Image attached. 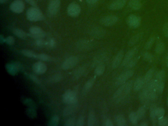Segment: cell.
I'll list each match as a JSON object with an SVG mask.
<instances>
[{"label": "cell", "instance_id": "6da1fadb", "mask_svg": "<svg viewBox=\"0 0 168 126\" xmlns=\"http://www.w3.org/2000/svg\"><path fill=\"white\" fill-rule=\"evenodd\" d=\"M27 18L31 21L37 22L44 20V16L40 9L34 6L27 10Z\"/></svg>", "mask_w": 168, "mask_h": 126}, {"label": "cell", "instance_id": "7a4b0ae2", "mask_svg": "<svg viewBox=\"0 0 168 126\" xmlns=\"http://www.w3.org/2000/svg\"><path fill=\"white\" fill-rule=\"evenodd\" d=\"M126 23L130 28L132 29H137L140 26L142 19L139 16L134 14H131L127 17Z\"/></svg>", "mask_w": 168, "mask_h": 126}, {"label": "cell", "instance_id": "3957f363", "mask_svg": "<svg viewBox=\"0 0 168 126\" xmlns=\"http://www.w3.org/2000/svg\"><path fill=\"white\" fill-rule=\"evenodd\" d=\"M63 101L68 105L77 102V95L76 92L71 90H67L63 95Z\"/></svg>", "mask_w": 168, "mask_h": 126}, {"label": "cell", "instance_id": "277c9868", "mask_svg": "<svg viewBox=\"0 0 168 126\" xmlns=\"http://www.w3.org/2000/svg\"><path fill=\"white\" fill-rule=\"evenodd\" d=\"M134 72L133 70H128L124 73H122L118 76L115 81V86H120L127 82L129 79L134 75Z\"/></svg>", "mask_w": 168, "mask_h": 126}, {"label": "cell", "instance_id": "5b68a950", "mask_svg": "<svg viewBox=\"0 0 168 126\" xmlns=\"http://www.w3.org/2000/svg\"><path fill=\"white\" fill-rule=\"evenodd\" d=\"M128 0H113L108 6L111 10H119L123 9L127 5Z\"/></svg>", "mask_w": 168, "mask_h": 126}, {"label": "cell", "instance_id": "8992f818", "mask_svg": "<svg viewBox=\"0 0 168 126\" xmlns=\"http://www.w3.org/2000/svg\"><path fill=\"white\" fill-rule=\"evenodd\" d=\"M30 35L36 39H43L46 35V33L41 28L37 26H33L30 28Z\"/></svg>", "mask_w": 168, "mask_h": 126}, {"label": "cell", "instance_id": "52a82bcc", "mask_svg": "<svg viewBox=\"0 0 168 126\" xmlns=\"http://www.w3.org/2000/svg\"><path fill=\"white\" fill-rule=\"evenodd\" d=\"M79 62V59L76 56L70 57L68 58L63 63L62 68L64 70H69L76 66Z\"/></svg>", "mask_w": 168, "mask_h": 126}, {"label": "cell", "instance_id": "ba28073f", "mask_svg": "<svg viewBox=\"0 0 168 126\" xmlns=\"http://www.w3.org/2000/svg\"><path fill=\"white\" fill-rule=\"evenodd\" d=\"M119 18L116 15H111L105 16L101 19V24L105 26H112L117 23Z\"/></svg>", "mask_w": 168, "mask_h": 126}, {"label": "cell", "instance_id": "9c48e42d", "mask_svg": "<svg viewBox=\"0 0 168 126\" xmlns=\"http://www.w3.org/2000/svg\"><path fill=\"white\" fill-rule=\"evenodd\" d=\"M60 5V0H51L48 6V12L49 15L54 16L58 12Z\"/></svg>", "mask_w": 168, "mask_h": 126}, {"label": "cell", "instance_id": "30bf717a", "mask_svg": "<svg viewBox=\"0 0 168 126\" xmlns=\"http://www.w3.org/2000/svg\"><path fill=\"white\" fill-rule=\"evenodd\" d=\"M6 69L8 73L11 75H16L19 71L23 70V67L20 63H13L6 65Z\"/></svg>", "mask_w": 168, "mask_h": 126}, {"label": "cell", "instance_id": "8fae6325", "mask_svg": "<svg viewBox=\"0 0 168 126\" xmlns=\"http://www.w3.org/2000/svg\"><path fill=\"white\" fill-rule=\"evenodd\" d=\"M25 8V5L21 0H16L11 3L10 9L11 11L17 13H22Z\"/></svg>", "mask_w": 168, "mask_h": 126}, {"label": "cell", "instance_id": "7c38bea8", "mask_svg": "<svg viewBox=\"0 0 168 126\" xmlns=\"http://www.w3.org/2000/svg\"><path fill=\"white\" fill-rule=\"evenodd\" d=\"M67 11L68 13L70 16L72 17H76L80 13L81 8L76 3H72L68 6Z\"/></svg>", "mask_w": 168, "mask_h": 126}, {"label": "cell", "instance_id": "4fadbf2b", "mask_svg": "<svg viewBox=\"0 0 168 126\" xmlns=\"http://www.w3.org/2000/svg\"><path fill=\"white\" fill-rule=\"evenodd\" d=\"M143 5V0H128L127 3V8L134 11L139 10Z\"/></svg>", "mask_w": 168, "mask_h": 126}, {"label": "cell", "instance_id": "5bb4252c", "mask_svg": "<svg viewBox=\"0 0 168 126\" xmlns=\"http://www.w3.org/2000/svg\"><path fill=\"white\" fill-rule=\"evenodd\" d=\"M33 70L37 74H42L47 71L46 65L42 62L39 61L35 63L33 66Z\"/></svg>", "mask_w": 168, "mask_h": 126}, {"label": "cell", "instance_id": "9a60e30c", "mask_svg": "<svg viewBox=\"0 0 168 126\" xmlns=\"http://www.w3.org/2000/svg\"><path fill=\"white\" fill-rule=\"evenodd\" d=\"M138 51V46H136L135 48L131 49V50H130L128 52H127V53L125 55L123 61L122 62V66L125 67L126 66V64L129 62L133 59L134 56L137 53V52Z\"/></svg>", "mask_w": 168, "mask_h": 126}, {"label": "cell", "instance_id": "2e32d148", "mask_svg": "<svg viewBox=\"0 0 168 126\" xmlns=\"http://www.w3.org/2000/svg\"><path fill=\"white\" fill-rule=\"evenodd\" d=\"M123 50H120L117 54V55H116L115 58L113 59L112 64H111V67H112V69H116L119 66V65H120L122 61H123Z\"/></svg>", "mask_w": 168, "mask_h": 126}, {"label": "cell", "instance_id": "e0dca14e", "mask_svg": "<svg viewBox=\"0 0 168 126\" xmlns=\"http://www.w3.org/2000/svg\"><path fill=\"white\" fill-rule=\"evenodd\" d=\"M97 119L93 111H91L89 113L88 120H87V126H94L97 125Z\"/></svg>", "mask_w": 168, "mask_h": 126}, {"label": "cell", "instance_id": "ac0fdd59", "mask_svg": "<svg viewBox=\"0 0 168 126\" xmlns=\"http://www.w3.org/2000/svg\"><path fill=\"white\" fill-rule=\"evenodd\" d=\"M145 81L143 78H139L135 81L133 84V90L135 92L139 91L143 88L145 85Z\"/></svg>", "mask_w": 168, "mask_h": 126}, {"label": "cell", "instance_id": "d6986e66", "mask_svg": "<svg viewBox=\"0 0 168 126\" xmlns=\"http://www.w3.org/2000/svg\"><path fill=\"white\" fill-rule=\"evenodd\" d=\"M77 102L74 104H70L68 106L64 109L63 111V115L64 116H68L71 115L76 109L77 107Z\"/></svg>", "mask_w": 168, "mask_h": 126}, {"label": "cell", "instance_id": "ffe728a7", "mask_svg": "<svg viewBox=\"0 0 168 126\" xmlns=\"http://www.w3.org/2000/svg\"><path fill=\"white\" fill-rule=\"evenodd\" d=\"M143 35V32H141L138 33V34L134 35L133 36H132V38L129 41L128 43L129 46H133L135 44H136L142 39Z\"/></svg>", "mask_w": 168, "mask_h": 126}, {"label": "cell", "instance_id": "44dd1931", "mask_svg": "<svg viewBox=\"0 0 168 126\" xmlns=\"http://www.w3.org/2000/svg\"><path fill=\"white\" fill-rule=\"evenodd\" d=\"M133 81L130 80L128 82H126V85L125 87L124 91L123 97L124 98L127 95L129 94L132 90V88H133Z\"/></svg>", "mask_w": 168, "mask_h": 126}, {"label": "cell", "instance_id": "7402d4cb", "mask_svg": "<svg viewBox=\"0 0 168 126\" xmlns=\"http://www.w3.org/2000/svg\"><path fill=\"white\" fill-rule=\"evenodd\" d=\"M115 122L116 125L118 126H125L127 125L126 119L122 115H117L115 118Z\"/></svg>", "mask_w": 168, "mask_h": 126}, {"label": "cell", "instance_id": "603a6c76", "mask_svg": "<svg viewBox=\"0 0 168 126\" xmlns=\"http://www.w3.org/2000/svg\"><path fill=\"white\" fill-rule=\"evenodd\" d=\"M154 73V70L152 68V69L148 70L147 73H146V75L143 78V80L145 81V84H147L151 81Z\"/></svg>", "mask_w": 168, "mask_h": 126}, {"label": "cell", "instance_id": "cb8c5ba5", "mask_svg": "<svg viewBox=\"0 0 168 126\" xmlns=\"http://www.w3.org/2000/svg\"><path fill=\"white\" fill-rule=\"evenodd\" d=\"M93 36L97 38H102L105 35V30L101 28H96L94 29L92 31Z\"/></svg>", "mask_w": 168, "mask_h": 126}, {"label": "cell", "instance_id": "d4e9b609", "mask_svg": "<svg viewBox=\"0 0 168 126\" xmlns=\"http://www.w3.org/2000/svg\"><path fill=\"white\" fill-rule=\"evenodd\" d=\"M105 69L106 67L104 64L103 63L99 64L97 65V66L96 67V69L95 70V74L96 75L101 76L105 72Z\"/></svg>", "mask_w": 168, "mask_h": 126}, {"label": "cell", "instance_id": "484cf974", "mask_svg": "<svg viewBox=\"0 0 168 126\" xmlns=\"http://www.w3.org/2000/svg\"><path fill=\"white\" fill-rule=\"evenodd\" d=\"M13 33L16 36L18 37L19 38L22 39H25L26 38L27 35L26 33L25 32L19 29H15L13 31Z\"/></svg>", "mask_w": 168, "mask_h": 126}, {"label": "cell", "instance_id": "4316f807", "mask_svg": "<svg viewBox=\"0 0 168 126\" xmlns=\"http://www.w3.org/2000/svg\"><path fill=\"white\" fill-rule=\"evenodd\" d=\"M146 113V108L145 106H142L139 107L138 110H137V116L139 120H141L145 116Z\"/></svg>", "mask_w": 168, "mask_h": 126}, {"label": "cell", "instance_id": "83f0119b", "mask_svg": "<svg viewBox=\"0 0 168 126\" xmlns=\"http://www.w3.org/2000/svg\"><path fill=\"white\" fill-rule=\"evenodd\" d=\"M165 50V44L162 42H161V43H158L156 46L155 51L156 53H157V54H161L164 52Z\"/></svg>", "mask_w": 168, "mask_h": 126}, {"label": "cell", "instance_id": "f1b7e54d", "mask_svg": "<svg viewBox=\"0 0 168 126\" xmlns=\"http://www.w3.org/2000/svg\"><path fill=\"white\" fill-rule=\"evenodd\" d=\"M95 80H96V78L94 77L90 79L86 82L84 85V88L85 91H88L91 89L92 86H93Z\"/></svg>", "mask_w": 168, "mask_h": 126}, {"label": "cell", "instance_id": "f546056e", "mask_svg": "<svg viewBox=\"0 0 168 126\" xmlns=\"http://www.w3.org/2000/svg\"><path fill=\"white\" fill-rule=\"evenodd\" d=\"M21 53L25 56L30 58H37V54L31 50H23L21 51Z\"/></svg>", "mask_w": 168, "mask_h": 126}, {"label": "cell", "instance_id": "4dcf8cb0", "mask_svg": "<svg viewBox=\"0 0 168 126\" xmlns=\"http://www.w3.org/2000/svg\"><path fill=\"white\" fill-rule=\"evenodd\" d=\"M62 75L61 74H56L51 76V78L49 79V82L52 83L58 82L62 80Z\"/></svg>", "mask_w": 168, "mask_h": 126}, {"label": "cell", "instance_id": "1f68e13d", "mask_svg": "<svg viewBox=\"0 0 168 126\" xmlns=\"http://www.w3.org/2000/svg\"><path fill=\"white\" fill-rule=\"evenodd\" d=\"M139 59V57H136L131 59L129 62L126 66H125V67L126 69H131L132 67H134L136 66V64H137V63L138 62Z\"/></svg>", "mask_w": 168, "mask_h": 126}, {"label": "cell", "instance_id": "d6a6232c", "mask_svg": "<svg viewBox=\"0 0 168 126\" xmlns=\"http://www.w3.org/2000/svg\"><path fill=\"white\" fill-rule=\"evenodd\" d=\"M130 121L133 125H136L138 122L139 119L137 116V113L134 112L131 113L130 114L129 116Z\"/></svg>", "mask_w": 168, "mask_h": 126}, {"label": "cell", "instance_id": "836d02e7", "mask_svg": "<svg viewBox=\"0 0 168 126\" xmlns=\"http://www.w3.org/2000/svg\"><path fill=\"white\" fill-rule=\"evenodd\" d=\"M37 59L42 61H51L52 58L49 55H47L46 54L41 53L37 55Z\"/></svg>", "mask_w": 168, "mask_h": 126}, {"label": "cell", "instance_id": "e575fe53", "mask_svg": "<svg viewBox=\"0 0 168 126\" xmlns=\"http://www.w3.org/2000/svg\"><path fill=\"white\" fill-rule=\"evenodd\" d=\"M143 59L145 61L149 62H152L153 60H154L153 55H152V54L148 52L143 53Z\"/></svg>", "mask_w": 168, "mask_h": 126}, {"label": "cell", "instance_id": "d590c367", "mask_svg": "<svg viewBox=\"0 0 168 126\" xmlns=\"http://www.w3.org/2000/svg\"><path fill=\"white\" fill-rule=\"evenodd\" d=\"M156 108L157 107L156 106V105L153 104L151 106L150 109V117L151 120H153V121H155L156 117Z\"/></svg>", "mask_w": 168, "mask_h": 126}, {"label": "cell", "instance_id": "8d00e7d4", "mask_svg": "<svg viewBox=\"0 0 168 126\" xmlns=\"http://www.w3.org/2000/svg\"><path fill=\"white\" fill-rule=\"evenodd\" d=\"M56 43L54 39L53 38L49 39L46 41L45 46L49 48H53L56 46Z\"/></svg>", "mask_w": 168, "mask_h": 126}, {"label": "cell", "instance_id": "74e56055", "mask_svg": "<svg viewBox=\"0 0 168 126\" xmlns=\"http://www.w3.org/2000/svg\"><path fill=\"white\" fill-rule=\"evenodd\" d=\"M155 40V36H152L148 40V41L146 43L145 46V48L146 49V50H149L151 48L153 45V44L154 43Z\"/></svg>", "mask_w": 168, "mask_h": 126}, {"label": "cell", "instance_id": "f35d334b", "mask_svg": "<svg viewBox=\"0 0 168 126\" xmlns=\"http://www.w3.org/2000/svg\"><path fill=\"white\" fill-rule=\"evenodd\" d=\"M165 113V110L162 107H157L156 109V115L157 117H163Z\"/></svg>", "mask_w": 168, "mask_h": 126}, {"label": "cell", "instance_id": "ab89813d", "mask_svg": "<svg viewBox=\"0 0 168 126\" xmlns=\"http://www.w3.org/2000/svg\"><path fill=\"white\" fill-rule=\"evenodd\" d=\"M59 122V118L57 115H54L52 118L51 119L50 122L49 123V125L51 126H56L58 125Z\"/></svg>", "mask_w": 168, "mask_h": 126}, {"label": "cell", "instance_id": "60d3db41", "mask_svg": "<svg viewBox=\"0 0 168 126\" xmlns=\"http://www.w3.org/2000/svg\"><path fill=\"white\" fill-rule=\"evenodd\" d=\"M165 71L164 70H161V71H159V72L157 73L156 79L158 81H163V80L165 78Z\"/></svg>", "mask_w": 168, "mask_h": 126}, {"label": "cell", "instance_id": "b9f144b4", "mask_svg": "<svg viewBox=\"0 0 168 126\" xmlns=\"http://www.w3.org/2000/svg\"><path fill=\"white\" fill-rule=\"evenodd\" d=\"M35 44L37 47L42 48L43 46H45L46 41H45L43 39H36L35 41Z\"/></svg>", "mask_w": 168, "mask_h": 126}, {"label": "cell", "instance_id": "7bdbcfd3", "mask_svg": "<svg viewBox=\"0 0 168 126\" xmlns=\"http://www.w3.org/2000/svg\"><path fill=\"white\" fill-rule=\"evenodd\" d=\"M165 84L163 81H159L157 88V92L158 94H161L163 93L164 89Z\"/></svg>", "mask_w": 168, "mask_h": 126}, {"label": "cell", "instance_id": "ee69618b", "mask_svg": "<svg viewBox=\"0 0 168 126\" xmlns=\"http://www.w3.org/2000/svg\"><path fill=\"white\" fill-rule=\"evenodd\" d=\"M76 124V120L74 118H71L68 119L65 123L66 126H74Z\"/></svg>", "mask_w": 168, "mask_h": 126}, {"label": "cell", "instance_id": "f6af8a7d", "mask_svg": "<svg viewBox=\"0 0 168 126\" xmlns=\"http://www.w3.org/2000/svg\"><path fill=\"white\" fill-rule=\"evenodd\" d=\"M168 119L166 118L163 117L159 118L158 122V125L159 126H166Z\"/></svg>", "mask_w": 168, "mask_h": 126}, {"label": "cell", "instance_id": "bcb514c9", "mask_svg": "<svg viewBox=\"0 0 168 126\" xmlns=\"http://www.w3.org/2000/svg\"><path fill=\"white\" fill-rule=\"evenodd\" d=\"M84 70L82 67H80V69H77L76 71H75V74H74L75 78H80V76H81L82 75V74H84Z\"/></svg>", "mask_w": 168, "mask_h": 126}, {"label": "cell", "instance_id": "7dc6e473", "mask_svg": "<svg viewBox=\"0 0 168 126\" xmlns=\"http://www.w3.org/2000/svg\"><path fill=\"white\" fill-rule=\"evenodd\" d=\"M85 119L84 116H80L76 121V126H83L84 125Z\"/></svg>", "mask_w": 168, "mask_h": 126}, {"label": "cell", "instance_id": "c3c4849f", "mask_svg": "<svg viewBox=\"0 0 168 126\" xmlns=\"http://www.w3.org/2000/svg\"><path fill=\"white\" fill-rule=\"evenodd\" d=\"M163 32L165 36L168 38V22H166L163 25Z\"/></svg>", "mask_w": 168, "mask_h": 126}, {"label": "cell", "instance_id": "681fc988", "mask_svg": "<svg viewBox=\"0 0 168 126\" xmlns=\"http://www.w3.org/2000/svg\"><path fill=\"white\" fill-rule=\"evenodd\" d=\"M89 46V43H88L87 41H82L81 43H80L79 44V48H81L83 49H86L87 48H88Z\"/></svg>", "mask_w": 168, "mask_h": 126}, {"label": "cell", "instance_id": "f907efd6", "mask_svg": "<svg viewBox=\"0 0 168 126\" xmlns=\"http://www.w3.org/2000/svg\"><path fill=\"white\" fill-rule=\"evenodd\" d=\"M14 39L12 36H8V38L6 39V43L8 44L9 45H12L14 44Z\"/></svg>", "mask_w": 168, "mask_h": 126}, {"label": "cell", "instance_id": "816d5d0a", "mask_svg": "<svg viewBox=\"0 0 168 126\" xmlns=\"http://www.w3.org/2000/svg\"><path fill=\"white\" fill-rule=\"evenodd\" d=\"M29 76H30V78L32 80L34 81V82L37 84H40L41 83V81H40V80H39L38 78L36 76H35V75H33V74H31Z\"/></svg>", "mask_w": 168, "mask_h": 126}, {"label": "cell", "instance_id": "f5cc1de1", "mask_svg": "<svg viewBox=\"0 0 168 126\" xmlns=\"http://www.w3.org/2000/svg\"><path fill=\"white\" fill-rule=\"evenodd\" d=\"M105 125L106 126H113V124L111 120H110L109 119H107L105 121Z\"/></svg>", "mask_w": 168, "mask_h": 126}, {"label": "cell", "instance_id": "db71d44e", "mask_svg": "<svg viewBox=\"0 0 168 126\" xmlns=\"http://www.w3.org/2000/svg\"><path fill=\"white\" fill-rule=\"evenodd\" d=\"M27 3H29L31 5L33 6H36V3L35 1V0H25Z\"/></svg>", "mask_w": 168, "mask_h": 126}, {"label": "cell", "instance_id": "11a10c76", "mask_svg": "<svg viewBox=\"0 0 168 126\" xmlns=\"http://www.w3.org/2000/svg\"><path fill=\"white\" fill-rule=\"evenodd\" d=\"M86 1L90 5H94L97 3L99 0H86Z\"/></svg>", "mask_w": 168, "mask_h": 126}, {"label": "cell", "instance_id": "9f6ffc18", "mask_svg": "<svg viewBox=\"0 0 168 126\" xmlns=\"http://www.w3.org/2000/svg\"><path fill=\"white\" fill-rule=\"evenodd\" d=\"M0 42L1 44H3V43L6 42V39L2 36H1V37H0Z\"/></svg>", "mask_w": 168, "mask_h": 126}, {"label": "cell", "instance_id": "6f0895ef", "mask_svg": "<svg viewBox=\"0 0 168 126\" xmlns=\"http://www.w3.org/2000/svg\"><path fill=\"white\" fill-rule=\"evenodd\" d=\"M140 126H148V124L147 123V122H144L140 124Z\"/></svg>", "mask_w": 168, "mask_h": 126}, {"label": "cell", "instance_id": "680465c9", "mask_svg": "<svg viewBox=\"0 0 168 126\" xmlns=\"http://www.w3.org/2000/svg\"><path fill=\"white\" fill-rule=\"evenodd\" d=\"M166 64L167 67H168V55L166 58Z\"/></svg>", "mask_w": 168, "mask_h": 126}, {"label": "cell", "instance_id": "91938a15", "mask_svg": "<svg viewBox=\"0 0 168 126\" xmlns=\"http://www.w3.org/2000/svg\"><path fill=\"white\" fill-rule=\"evenodd\" d=\"M6 0H0V3L2 4V3H5L6 2Z\"/></svg>", "mask_w": 168, "mask_h": 126}, {"label": "cell", "instance_id": "94428289", "mask_svg": "<svg viewBox=\"0 0 168 126\" xmlns=\"http://www.w3.org/2000/svg\"><path fill=\"white\" fill-rule=\"evenodd\" d=\"M167 105H168V97H167Z\"/></svg>", "mask_w": 168, "mask_h": 126}, {"label": "cell", "instance_id": "6125c7cd", "mask_svg": "<svg viewBox=\"0 0 168 126\" xmlns=\"http://www.w3.org/2000/svg\"><path fill=\"white\" fill-rule=\"evenodd\" d=\"M166 126H168V122H167V125H166Z\"/></svg>", "mask_w": 168, "mask_h": 126}]
</instances>
